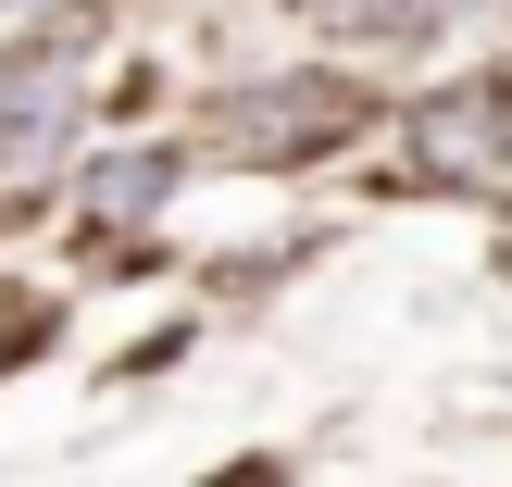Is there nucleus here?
<instances>
[{"label":"nucleus","mask_w":512,"mask_h":487,"mask_svg":"<svg viewBox=\"0 0 512 487\" xmlns=\"http://www.w3.org/2000/svg\"><path fill=\"white\" fill-rule=\"evenodd\" d=\"M325 25H350L363 50H425L450 25V0H325Z\"/></svg>","instance_id":"f257e3e1"},{"label":"nucleus","mask_w":512,"mask_h":487,"mask_svg":"<svg viewBox=\"0 0 512 487\" xmlns=\"http://www.w3.org/2000/svg\"><path fill=\"white\" fill-rule=\"evenodd\" d=\"M175 175H188V163H175V150H113V163H100L88 175V200H100V213H163V200H175Z\"/></svg>","instance_id":"f03ea898"},{"label":"nucleus","mask_w":512,"mask_h":487,"mask_svg":"<svg viewBox=\"0 0 512 487\" xmlns=\"http://www.w3.org/2000/svg\"><path fill=\"white\" fill-rule=\"evenodd\" d=\"M63 138H75V88H50L38 113H25V100H0V175H25V163H63Z\"/></svg>","instance_id":"7ed1b4c3"},{"label":"nucleus","mask_w":512,"mask_h":487,"mask_svg":"<svg viewBox=\"0 0 512 487\" xmlns=\"http://www.w3.org/2000/svg\"><path fill=\"white\" fill-rule=\"evenodd\" d=\"M425 150H438V163H488V150H500V88L438 100V113H425Z\"/></svg>","instance_id":"20e7f679"}]
</instances>
